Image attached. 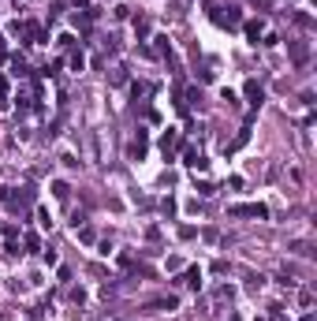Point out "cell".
<instances>
[{"label": "cell", "mask_w": 317, "mask_h": 321, "mask_svg": "<svg viewBox=\"0 0 317 321\" xmlns=\"http://www.w3.org/2000/svg\"><path fill=\"white\" fill-rule=\"evenodd\" d=\"M176 149H179V131L168 127L165 138H161V153H165V161H172V153H176Z\"/></svg>", "instance_id": "1"}, {"label": "cell", "mask_w": 317, "mask_h": 321, "mask_svg": "<svg viewBox=\"0 0 317 321\" xmlns=\"http://www.w3.org/2000/svg\"><path fill=\"white\" fill-rule=\"evenodd\" d=\"M198 280H201V273H198V269H187V273H183V284L198 288Z\"/></svg>", "instance_id": "8"}, {"label": "cell", "mask_w": 317, "mask_h": 321, "mask_svg": "<svg viewBox=\"0 0 317 321\" xmlns=\"http://www.w3.org/2000/svg\"><path fill=\"white\" fill-rule=\"evenodd\" d=\"M146 149H149V138H146V131H138V135H134V142H131V157L142 161V157H146Z\"/></svg>", "instance_id": "3"}, {"label": "cell", "mask_w": 317, "mask_h": 321, "mask_svg": "<svg viewBox=\"0 0 317 321\" xmlns=\"http://www.w3.org/2000/svg\"><path fill=\"white\" fill-rule=\"evenodd\" d=\"M52 194L56 198H67V183H52Z\"/></svg>", "instance_id": "10"}, {"label": "cell", "mask_w": 317, "mask_h": 321, "mask_svg": "<svg viewBox=\"0 0 317 321\" xmlns=\"http://www.w3.org/2000/svg\"><path fill=\"white\" fill-rule=\"evenodd\" d=\"M232 321H239V317H232Z\"/></svg>", "instance_id": "12"}, {"label": "cell", "mask_w": 317, "mask_h": 321, "mask_svg": "<svg viewBox=\"0 0 317 321\" xmlns=\"http://www.w3.org/2000/svg\"><path fill=\"white\" fill-rule=\"evenodd\" d=\"M37 224H41V228H52V217H49V209H37Z\"/></svg>", "instance_id": "9"}, {"label": "cell", "mask_w": 317, "mask_h": 321, "mask_svg": "<svg viewBox=\"0 0 317 321\" xmlns=\"http://www.w3.org/2000/svg\"><path fill=\"white\" fill-rule=\"evenodd\" d=\"M291 56H295V64H306V56H310V49H306L302 41H295V45H291Z\"/></svg>", "instance_id": "7"}, {"label": "cell", "mask_w": 317, "mask_h": 321, "mask_svg": "<svg viewBox=\"0 0 317 321\" xmlns=\"http://www.w3.org/2000/svg\"><path fill=\"white\" fill-rule=\"evenodd\" d=\"M228 213H232V217H257V221H265V217H269V209L261 202H257V205H232Z\"/></svg>", "instance_id": "2"}, {"label": "cell", "mask_w": 317, "mask_h": 321, "mask_svg": "<svg viewBox=\"0 0 317 321\" xmlns=\"http://www.w3.org/2000/svg\"><path fill=\"white\" fill-rule=\"evenodd\" d=\"M246 37H250L254 45L265 37V23H261V19H250V23H246Z\"/></svg>", "instance_id": "4"}, {"label": "cell", "mask_w": 317, "mask_h": 321, "mask_svg": "<svg viewBox=\"0 0 317 321\" xmlns=\"http://www.w3.org/2000/svg\"><path fill=\"white\" fill-rule=\"evenodd\" d=\"M183 161H187L190 168H205V157H201L194 146H187V149H183Z\"/></svg>", "instance_id": "5"}, {"label": "cell", "mask_w": 317, "mask_h": 321, "mask_svg": "<svg viewBox=\"0 0 317 321\" xmlns=\"http://www.w3.org/2000/svg\"><path fill=\"white\" fill-rule=\"evenodd\" d=\"M246 97H250V105L257 109V105H261V97H265V90L257 86V82H246Z\"/></svg>", "instance_id": "6"}, {"label": "cell", "mask_w": 317, "mask_h": 321, "mask_svg": "<svg viewBox=\"0 0 317 321\" xmlns=\"http://www.w3.org/2000/svg\"><path fill=\"white\" fill-rule=\"evenodd\" d=\"M4 93H8V79H0V97H4Z\"/></svg>", "instance_id": "11"}]
</instances>
